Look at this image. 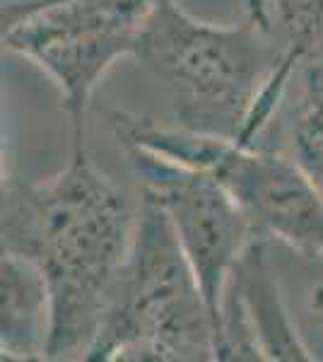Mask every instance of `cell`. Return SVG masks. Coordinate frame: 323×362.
<instances>
[{"label":"cell","instance_id":"obj_2","mask_svg":"<svg viewBox=\"0 0 323 362\" xmlns=\"http://www.w3.org/2000/svg\"><path fill=\"white\" fill-rule=\"evenodd\" d=\"M285 54L287 44L273 42L263 5H251L232 25H210L176 0H157L135 49L167 90L176 126L234 143Z\"/></svg>","mask_w":323,"mask_h":362},{"label":"cell","instance_id":"obj_8","mask_svg":"<svg viewBox=\"0 0 323 362\" xmlns=\"http://www.w3.org/2000/svg\"><path fill=\"white\" fill-rule=\"evenodd\" d=\"M0 353L3 360H46L51 334V297L41 268L29 259L3 251L0 264Z\"/></svg>","mask_w":323,"mask_h":362},{"label":"cell","instance_id":"obj_6","mask_svg":"<svg viewBox=\"0 0 323 362\" xmlns=\"http://www.w3.org/2000/svg\"><path fill=\"white\" fill-rule=\"evenodd\" d=\"M121 148L143 179V189L162 203L217 326L225 283L239 256L258 237L256 227L213 174L133 145Z\"/></svg>","mask_w":323,"mask_h":362},{"label":"cell","instance_id":"obj_7","mask_svg":"<svg viewBox=\"0 0 323 362\" xmlns=\"http://www.w3.org/2000/svg\"><path fill=\"white\" fill-rule=\"evenodd\" d=\"M215 360H319L287 312L263 235L246 247L225 283L215 326Z\"/></svg>","mask_w":323,"mask_h":362},{"label":"cell","instance_id":"obj_10","mask_svg":"<svg viewBox=\"0 0 323 362\" xmlns=\"http://www.w3.org/2000/svg\"><path fill=\"white\" fill-rule=\"evenodd\" d=\"M270 5H273V10L278 13L280 22H287L292 20L295 15H299L302 10H307L314 0H268Z\"/></svg>","mask_w":323,"mask_h":362},{"label":"cell","instance_id":"obj_11","mask_svg":"<svg viewBox=\"0 0 323 362\" xmlns=\"http://www.w3.org/2000/svg\"><path fill=\"white\" fill-rule=\"evenodd\" d=\"M309 309H311V317H314L323 326V285H319V288L311 293Z\"/></svg>","mask_w":323,"mask_h":362},{"label":"cell","instance_id":"obj_4","mask_svg":"<svg viewBox=\"0 0 323 362\" xmlns=\"http://www.w3.org/2000/svg\"><path fill=\"white\" fill-rule=\"evenodd\" d=\"M109 121L121 145L213 174L258 235L275 237L304 259H323V194L297 160L123 112L109 114Z\"/></svg>","mask_w":323,"mask_h":362},{"label":"cell","instance_id":"obj_5","mask_svg":"<svg viewBox=\"0 0 323 362\" xmlns=\"http://www.w3.org/2000/svg\"><path fill=\"white\" fill-rule=\"evenodd\" d=\"M157 0H8L3 44L58 85L70 148L85 145L87 104L123 56H135Z\"/></svg>","mask_w":323,"mask_h":362},{"label":"cell","instance_id":"obj_1","mask_svg":"<svg viewBox=\"0 0 323 362\" xmlns=\"http://www.w3.org/2000/svg\"><path fill=\"white\" fill-rule=\"evenodd\" d=\"M135 218L87 145L44 184L3 172V251L34 261L49 285L46 360H85L131 254Z\"/></svg>","mask_w":323,"mask_h":362},{"label":"cell","instance_id":"obj_9","mask_svg":"<svg viewBox=\"0 0 323 362\" xmlns=\"http://www.w3.org/2000/svg\"><path fill=\"white\" fill-rule=\"evenodd\" d=\"M302 99L292 131L295 160L323 194V68L299 63Z\"/></svg>","mask_w":323,"mask_h":362},{"label":"cell","instance_id":"obj_3","mask_svg":"<svg viewBox=\"0 0 323 362\" xmlns=\"http://www.w3.org/2000/svg\"><path fill=\"white\" fill-rule=\"evenodd\" d=\"M87 362H208L215 324L162 203L143 189L131 254Z\"/></svg>","mask_w":323,"mask_h":362}]
</instances>
